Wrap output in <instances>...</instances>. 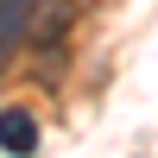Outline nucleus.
I'll return each instance as SVG.
<instances>
[{
  "label": "nucleus",
  "mask_w": 158,
  "mask_h": 158,
  "mask_svg": "<svg viewBox=\"0 0 158 158\" xmlns=\"http://www.w3.org/2000/svg\"><path fill=\"white\" fill-rule=\"evenodd\" d=\"M0 152H13V158L38 152V114L32 108H0Z\"/></svg>",
  "instance_id": "nucleus-2"
},
{
  "label": "nucleus",
  "mask_w": 158,
  "mask_h": 158,
  "mask_svg": "<svg viewBox=\"0 0 158 158\" xmlns=\"http://www.w3.org/2000/svg\"><path fill=\"white\" fill-rule=\"evenodd\" d=\"M70 19H76V6L70 0H38V13H32V25H25V44H38V51H51L63 32H70Z\"/></svg>",
  "instance_id": "nucleus-1"
}]
</instances>
